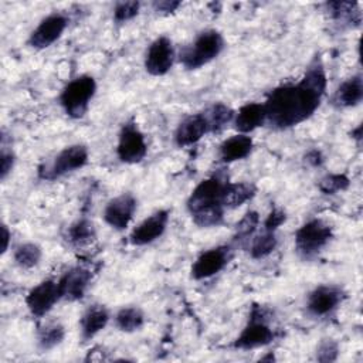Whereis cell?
<instances>
[{"label": "cell", "instance_id": "1", "mask_svg": "<svg viewBox=\"0 0 363 363\" xmlns=\"http://www.w3.org/2000/svg\"><path fill=\"white\" fill-rule=\"evenodd\" d=\"M326 86V69L318 52L296 82H286L269 91L262 102L267 113L265 126L274 130H286L303 123L319 109Z\"/></svg>", "mask_w": 363, "mask_h": 363}, {"label": "cell", "instance_id": "2", "mask_svg": "<svg viewBox=\"0 0 363 363\" xmlns=\"http://www.w3.org/2000/svg\"><path fill=\"white\" fill-rule=\"evenodd\" d=\"M227 183V177L214 173L191 190L186 200V208L197 227L214 228L225 223L224 193Z\"/></svg>", "mask_w": 363, "mask_h": 363}, {"label": "cell", "instance_id": "3", "mask_svg": "<svg viewBox=\"0 0 363 363\" xmlns=\"http://www.w3.org/2000/svg\"><path fill=\"white\" fill-rule=\"evenodd\" d=\"M278 336L277 329L272 328V315L262 306L254 303L248 312L245 325L231 346L235 350H254L271 345Z\"/></svg>", "mask_w": 363, "mask_h": 363}, {"label": "cell", "instance_id": "4", "mask_svg": "<svg viewBox=\"0 0 363 363\" xmlns=\"http://www.w3.org/2000/svg\"><path fill=\"white\" fill-rule=\"evenodd\" d=\"M225 48L224 35L216 28L200 31L194 40L177 51V61L187 71L200 69L214 61Z\"/></svg>", "mask_w": 363, "mask_h": 363}, {"label": "cell", "instance_id": "5", "mask_svg": "<svg viewBox=\"0 0 363 363\" xmlns=\"http://www.w3.org/2000/svg\"><path fill=\"white\" fill-rule=\"evenodd\" d=\"M333 238V227L318 217L306 220L294 234V250L299 259L312 262L320 257Z\"/></svg>", "mask_w": 363, "mask_h": 363}, {"label": "cell", "instance_id": "6", "mask_svg": "<svg viewBox=\"0 0 363 363\" xmlns=\"http://www.w3.org/2000/svg\"><path fill=\"white\" fill-rule=\"evenodd\" d=\"M96 89V79L91 74H81L64 85L58 95V104L68 118L81 119L86 115Z\"/></svg>", "mask_w": 363, "mask_h": 363}, {"label": "cell", "instance_id": "7", "mask_svg": "<svg viewBox=\"0 0 363 363\" xmlns=\"http://www.w3.org/2000/svg\"><path fill=\"white\" fill-rule=\"evenodd\" d=\"M89 162V149L84 143H72L62 147L50 160L37 169V177L43 182H54L77 170L84 169Z\"/></svg>", "mask_w": 363, "mask_h": 363}, {"label": "cell", "instance_id": "8", "mask_svg": "<svg viewBox=\"0 0 363 363\" xmlns=\"http://www.w3.org/2000/svg\"><path fill=\"white\" fill-rule=\"evenodd\" d=\"M147 155L146 136L138 122L130 118L125 121L118 132L116 157L125 164H138Z\"/></svg>", "mask_w": 363, "mask_h": 363}, {"label": "cell", "instance_id": "9", "mask_svg": "<svg viewBox=\"0 0 363 363\" xmlns=\"http://www.w3.org/2000/svg\"><path fill=\"white\" fill-rule=\"evenodd\" d=\"M345 299L346 292L342 286L335 284H320L309 291L305 308L309 316L326 319L336 313Z\"/></svg>", "mask_w": 363, "mask_h": 363}, {"label": "cell", "instance_id": "10", "mask_svg": "<svg viewBox=\"0 0 363 363\" xmlns=\"http://www.w3.org/2000/svg\"><path fill=\"white\" fill-rule=\"evenodd\" d=\"M235 250L237 248L231 242H228L211 247L200 252L199 257L191 264L190 277L194 281H204L213 278L230 264Z\"/></svg>", "mask_w": 363, "mask_h": 363}, {"label": "cell", "instance_id": "11", "mask_svg": "<svg viewBox=\"0 0 363 363\" xmlns=\"http://www.w3.org/2000/svg\"><path fill=\"white\" fill-rule=\"evenodd\" d=\"M177 61V51L167 35L156 37L146 48L143 57L145 71L152 77L166 75Z\"/></svg>", "mask_w": 363, "mask_h": 363}, {"label": "cell", "instance_id": "12", "mask_svg": "<svg viewBox=\"0 0 363 363\" xmlns=\"http://www.w3.org/2000/svg\"><path fill=\"white\" fill-rule=\"evenodd\" d=\"M69 24V18L65 13L52 11L34 27L27 38V45L33 50L41 51L57 43Z\"/></svg>", "mask_w": 363, "mask_h": 363}, {"label": "cell", "instance_id": "13", "mask_svg": "<svg viewBox=\"0 0 363 363\" xmlns=\"http://www.w3.org/2000/svg\"><path fill=\"white\" fill-rule=\"evenodd\" d=\"M61 301L58 279L47 278L33 286L26 295V306L33 318L43 319Z\"/></svg>", "mask_w": 363, "mask_h": 363}, {"label": "cell", "instance_id": "14", "mask_svg": "<svg viewBox=\"0 0 363 363\" xmlns=\"http://www.w3.org/2000/svg\"><path fill=\"white\" fill-rule=\"evenodd\" d=\"M170 221V210L159 208L138 223L129 233V242L135 247H145L153 244L167 230Z\"/></svg>", "mask_w": 363, "mask_h": 363}, {"label": "cell", "instance_id": "15", "mask_svg": "<svg viewBox=\"0 0 363 363\" xmlns=\"http://www.w3.org/2000/svg\"><path fill=\"white\" fill-rule=\"evenodd\" d=\"M136 210L138 199L132 193L123 191L108 200L102 211V218L112 230L125 231L133 220Z\"/></svg>", "mask_w": 363, "mask_h": 363}, {"label": "cell", "instance_id": "16", "mask_svg": "<svg viewBox=\"0 0 363 363\" xmlns=\"http://www.w3.org/2000/svg\"><path fill=\"white\" fill-rule=\"evenodd\" d=\"M92 282V272L86 267L74 265L68 268L60 278H58V288L61 301L67 302H77L81 301Z\"/></svg>", "mask_w": 363, "mask_h": 363}, {"label": "cell", "instance_id": "17", "mask_svg": "<svg viewBox=\"0 0 363 363\" xmlns=\"http://www.w3.org/2000/svg\"><path fill=\"white\" fill-rule=\"evenodd\" d=\"M207 135H210V128L201 111L184 116L177 123L173 132V142L179 147H187L199 143Z\"/></svg>", "mask_w": 363, "mask_h": 363}, {"label": "cell", "instance_id": "18", "mask_svg": "<svg viewBox=\"0 0 363 363\" xmlns=\"http://www.w3.org/2000/svg\"><path fill=\"white\" fill-rule=\"evenodd\" d=\"M111 322V312L102 303H91L79 318V337L84 343L96 337Z\"/></svg>", "mask_w": 363, "mask_h": 363}, {"label": "cell", "instance_id": "19", "mask_svg": "<svg viewBox=\"0 0 363 363\" xmlns=\"http://www.w3.org/2000/svg\"><path fill=\"white\" fill-rule=\"evenodd\" d=\"M265 123H267V113H265L264 104L247 102L235 111L231 125L237 130V133L250 135L255 129L265 126Z\"/></svg>", "mask_w": 363, "mask_h": 363}, {"label": "cell", "instance_id": "20", "mask_svg": "<svg viewBox=\"0 0 363 363\" xmlns=\"http://www.w3.org/2000/svg\"><path fill=\"white\" fill-rule=\"evenodd\" d=\"M363 99V77L360 72L343 79L332 95V105L339 109H349L360 105Z\"/></svg>", "mask_w": 363, "mask_h": 363}, {"label": "cell", "instance_id": "21", "mask_svg": "<svg viewBox=\"0 0 363 363\" xmlns=\"http://www.w3.org/2000/svg\"><path fill=\"white\" fill-rule=\"evenodd\" d=\"M254 150V140L250 135L235 133L218 145V159L224 164L247 159Z\"/></svg>", "mask_w": 363, "mask_h": 363}, {"label": "cell", "instance_id": "22", "mask_svg": "<svg viewBox=\"0 0 363 363\" xmlns=\"http://www.w3.org/2000/svg\"><path fill=\"white\" fill-rule=\"evenodd\" d=\"M65 333V326L60 320H45L37 326L35 346L41 353H47L64 342Z\"/></svg>", "mask_w": 363, "mask_h": 363}, {"label": "cell", "instance_id": "23", "mask_svg": "<svg viewBox=\"0 0 363 363\" xmlns=\"http://www.w3.org/2000/svg\"><path fill=\"white\" fill-rule=\"evenodd\" d=\"M326 14L332 21L346 27H359L362 21V13L359 4L354 1H326L323 4Z\"/></svg>", "mask_w": 363, "mask_h": 363}, {"label": "cell", "instance_id": "24", "mask_svg": "<svg viewBox=\"0 0 363 363\" xmlns=\"http://www.w3.org/2000/svg\"><path fill=\"white\" fill-rule=\"evenodd\" d=\"M113 323L118 330L123 333H133L140 330L146 323V315L142 308L136 305H126L116 311Z\"/></svg>", "mask_w": 363, "mask_h": 363}, {"label": "cell", "instance_id": "25", "mask_svg": "<svg viewBox=\"0 0 363 363\" xmlns=\"http://www.w3.org/2000/svg\"><path fill=\"white\" fill-rule=\"evenodd\" d=\"M96 238V230L91 220L78 218L72 221L65 230V240L69 245L81 248L89 245Z\"/></svg>", "mask_w": 363, "mask_h": 363}, {"label": "cell", "instance_id": "26", "mask_svg": "<svg viewBox=\"0 0 363 363\" xmlns=\"http://www.w3.org/2000/svg\"><path fill=\"white\" fill-rule=\"evenodd\" d=\"M203 113L207 119L210 133H220L233 123L235 111L224 102H213L203 109Z\"/></svg>", "mask_w": 363, "mask_h": 363}, {"label": "cell", "instance_id": "27", "mask_svg": "<svg viewBox=\"0 0 363 363\" xmlns=\"http://www.w3.org/2000/svg\"><path fill=\"white\" fill-rule=\"evenodd\" d=\"M278 247V235L274 230H267L255 233L248 242V252L252 259H262L269 257Z\"/></svg>", "mask_w": 363, "mask_h": 363}, {"label": "cell", "instance_id": "28", "mask_svg": "<svg viewBox=\"0 0 363 363\" xmlns=\"http://www.w3.org/2000/svg\"><path fill=\"white\" fill-rule=\"evenodd\" d=\"M257 193V187L248 182H230L227 183L224 193V206L227 210L237 208L244 203L252 200Z\"/></svg>", "mask_w": 363, "mask_h": 363}, {"label": "cell", "instance_id": "29", "mask_svg": "<svg viewBox=\"0 0 363 363\" xmlns=\"http://www.w3.org/2000/svg\"><path fill=\"white\" fill-rule=\"evenodd\" d=\"M43 259V248L33 241H24L14 247L13 261L20 269H33Z\"/></svg>", "mask_w": 363, "mask_h": 363}, {"label": "cell", "instance_id": "30", "mask_svg": "<svg viewBox=\"0 0 363 363\" xmlns=\"http://www.w3.org/2000/svg\"><path fill=\"white\" fill-rule=\"evenodd\" d=\"M259 225V216L257 211L250 210L245 213V216L240 220V223L235 227V234L233 237L231 244L238 248L244 247L250 242L252 235L257 233V228Z\"/></svg>", "mask_w": 363, "mask_h": 363}, {"label": "cell", "instance_id": "31", "mask_svg": "<svg viewBox=\"0 0 363 363\" xmlns=\"http://www.w3.org/2000/svg\"><path fill=\"white\" fill-rule=\"evenodd\" d=\"M349 184H350V179L345 173H329V174H325L318 182V189L323 194L333 196L347 190Z\"/></svg>", "mask_w": 363, "mask_h": 363}, {"label": "cell", "instance_id": "32", "mask_svg": "<svg viewBox=\"0 0 363 363\" xmlns=\"http://www.w3.org/2000/svg\"><path fill=\"white\" fill-rule=\"evenodd\" d=\"M17 156L11 147L7 145V136L4 130H1V142H0V180L4 182L13 172L16 166Z\"/></svg>", "mask_w": 363, "mask_h": 363}, {"label": "cell", "instance_id": "33", "mask_svg": "<svg viewBox=\"0 0 363 363\" xmlns=\"http://www.w3.org/2000/svg\"><path fill=\"white\" fill-rule=\"evenodd\" d=\"M140 11V1H118L113 6L112 20L115 24H125L133 20Z\"/></svg>", "mask_w": 363, "mask_h": 363}, {"label": "cell", "instance_id": "34", "mask_svg": "<svg viewBox=\"0 0 363 363\" xmlns=\"http://www.w3.org/2000/svg\"><path fill=\"white\" fill-rule=\"evenodd\" d=\"M339 356V345L333 339H322L315 350V359L322 363L336 362Z\"/></svg>", "mask_w": 363, "mask_h": 363}, {"label": "cell", "instance_id": "35", "mask_svg": "<svg viewBox=\"0 0 363 363\" xmlns=\"http://www.w3.org/2000/svg\"><path fill=\"white\" fill-rule=\"evenodd\" d=\"M285 220H286L285 211H284L282 208H279V207H274V208L269 211V214L267 216V218L264 220L262 227L267 228V230H274V231H277V230L285 223Z\"/></svg>", "mask_w": 363, "mask_h": 363}, {"label": "cell", "instance_id": "36", "mask_svg": "<svg viewBox=\"0 0 363 363\" xmlns=\"http://www.w3.org/2000/svg\"><path fill=\"white\" fill-rule=\"evenodd\" d=\"M180 6H182V1H177V0H156L152 3L153 10L160 14H170L176 11Z\"/></svg>", "mask_w": 363, "mask_h": 363}, {"label": "cell", "instance_id": "37", "mask_svg": "<svg viewBox=\"0 0 363 363\" xmlns=\"http://www.w3.org/2000/svg\"><path fill=\"white\" fill-rule=\"evenodd\" d=\"M1 238H3V242H1V255H4L9 248H10V240H11V231L9 230V225L6 223L1 224Z\"/></svg>", "mask_w": 363, "mask_h": 363}, {"label": "cell", "instance_id": "38", "mask_svg": "<svg viewBox=\"0 0 363 363\" xmlns=\"http://www.w3.org/2000/svg\"><path fill=\"white\" fill-rule=\"evenodd\" d=\"M352 138H353L357 143H360V140H362V125H357V128L352 130Z\"/></svg>", "mask_w": 363, "mask_h": 363}]
</instances>
